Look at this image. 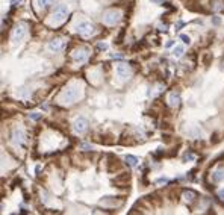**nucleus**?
<instances>
[{"label":"nucleus","instance_id":"6","mask_svg":"<svg viewBox=\"0 0 224 215\" xmlns=\"http://www.w3.org/2000/svg\"><path fill=\"white\" fill-rule=\"evenodd\" d=\"M24 36H26V27H24L23 24H20V26L15 27V30H14V34H12V43H14V44L21 43L24 40Z\"/></svg>","mask_w":224,"mask_h":215},{"label":"nucleus","instance_id":"17","mask_svg":"<svg viewBox=\"0 0 224 215\" xmlns=\"http://www.w3.org/2000/svg\"><path fill=\"white\" fill-rule=\"evenodd\" d=\"M180 40H182L185 44H191V38H189L188 35H180Z\"/></svg>","mask_w":224,"mask_h":215},{"label":"nucleus","instance_id":"26","mask_svg":"<svg viewBox=\"0 0 224 215\" xmlns=\"http://www.w3.org/2000/svg\"><path fill=\"white\" fill-rule=\"evenodd\" d=\"M173 44H174V41H168V43H167V47H171Z\"/></svg>","mask_w":224,"mask_h":215},{"label":"nucleus","instance_id":"11","mask_svg":"<svg viewBox=\"0 0 224 215\" xmlns=\"http://www.w3.org/2000/svg\"><path fill=\"white\" fill-rule=\"evenodd\" d=\"M179 103H180V96L176 94V92H171L170 94V105L171 106H179Z\"/></svg>","mask_w":224,"mask_h":215},{"label":"nucleus","instance_id":"3","mask_svg":"<svg viewBox=\"0 0 224 215\" xmlns=\"http://www.w3.org/2000/svg\"><path fill=\"white\" fill-rule=\"evenodd\" d=\"M77 32H79V35H80V36H83V38H88V36L94 35L95 27L91 24V23L83 21V23H80V24L77 26Z\"/></svg>","mask_w":224,"mask_h":215},{"label":"nucleus","instance_id":"15","mask_svg":"<svg viewBox=\"0 0 224 215\" xmlns=\"http://www.w3.org/2000/svg\"><path fill=\"white\" fill-rule=\"evenodd\" d=\"M126 161L129 162L130 167H136V164H138V158H135V156H132V155H127V156H126Z\"/></svg>","mask_w":224,"mask_h":215},{"label":"nucleus","instance_id":"25","mask_svg":"<svg viewBox=\"0 0 224 215\" xmlns=\"http://www.w3.org/2000/svg\"><path fill=\"white\" fill-rule=\"evenodd\" d=\"M112 58H114V59H115V58H117V59H121L123 55H112Z\"/></svg>","mask_w":224,"mask_h":215},{"label":"nucleus","instance_id":"7","mask_svg":"<svg viewBox=\"0 0 224 215\" xmlns=\"http://www.w3.org/2000/svg\"><path fill=\"white\" fill-rule=\"evenodd\" d=\"M88 56H89V49H88V47H80V49H76V50L73 52V58H74L76 61H79V62L86 61Z\"/></svg>","mask_w":224,"mask_h":215},{"label":"nucleus","instance_id":"16","mask_svg":"<svg viewBox=\"0 0 224 215\" xmlns=\"http://www.w3.org/2000/svg\"><path fill=\"white\" fill-rule=\"evenodd\" d=\"M213 180L215 182H220L221 180V179H224V171H221V170H218V171H215V173H213Z\"/></svg>","mask_w":224,"mask_h":215},{"label":"nucleus","instance_id":"4","mask_svg":"<svg viewBox=\"0 0 224 215\" xmlns=\"http://www.w3.org/2000/svg\"><path fill=\"white\" fill-rule=\"evenodd\" d=\"M67 14H68V8H67L65 5H59L58 8L53 11L52 18H53V21L55 23H61L67 18Z\"/></svg>","mask_w":224,"mask_h":215},{"label":"nucleus","instance_id":"18","mask_svg":"<svg viewBox=\"0 0 224 215\" xmlns=\"http://www.w3.org/2000/svg\"><path fill=\"white\" fill-rule=\"evenodd\" d=\"M41 117H43V115H41V114H38V112H32V114H30V118H32V120H39Z\"/></svg>","mask_w":224,"mask_h":215},{"label":"nucleus","instance_id":"9","mask_svg":"<svg viewBox=\"0 0 224 215\" xmlns=\"http://www.w3.org/2000/svg\"><path fill=\"white\" fill-rule=\"evenodd\" d=\"M74 132L76 133H83V132H86V129H88V121H86V118H77L76 121H74Z\"/></svg>","mask_w":224,"mask_h":215},{"label":"nucleus","instance_id":"22","mask_svg":"<svg viewBox=\"0 0 224 215\" xmlns=\"http://www.w3.org/2000/svg\"><path fill=\"white\" fill-rule=\"evenodd\" d=\"M12 3H14V6H18L20 3H21V0H11Z\"/></svg>","mask_w":224,"mask_h":215},{"label":"nucleus","instance_id":"27","mask_svg":"<svg viewBox=\"0 0 224 215\" xmlns=\"http://www.w3.org/2000/svg\"><path fill=\"white\" fill-rule=\"evenodd\" d=\"M153 3H164V0H152Z\"/></svg>","mask_w":224,"mask_h":215},{"label":"nucleus","instance_id":"23","mask_svg":"<svg viewBox=\"0 0 224 215\" xmlns=\"http://www.w3.org/2000/svg\"><path fill=\"white\" fill-rule=\"evenodd\" d=\"M220 199H221V200H224V189H221V191H220Z\"/></svg>","mask_w":224,"mask_h":215},{"label":"nucleus","instance_id":"13","mask_svg":"<svg viewBox=\"0 0 224 215\" xmlns=\"http://www.w3.org/2000/svg\"><path fill=\"white\" fill-rule=\"evenodd\" d=\"M183 52H185L183 45H176V47H174V50H173V56H174V58H180L182 55H183Z\"/></svg>","mask_w":224,"mask_h":215},{"label":"nucleus","instance_id":"5","mask_svg":"<svg viewBox=\"0 0 224 215\" xmlns=\"http://www.w3.org/2000/svg\"><path fill=\"white\" fill-rule=\"evenodd\" d=\"M47 47H48L50 52H53V53H59V52L64 50V47H65V41H64L62 38H55V40H52V41L48 43Z\"/></svg>","mask_w":224,"mask_h":215},{"label":"nucleus","instance_id":"1","mask_svg":"<svg viewBox=\"0 0 224 215\" xmlns=\"http://www.w3.org/2000/svg\"><path fill=\"white\" fill-rule=\"evenodd\" d=\"M79 97H80V90L77 86H70V88L62 91V94L59 96V100L64 105H71V103L77 102Z\"/></svg>","mask_w":224,"mask_h":215},{"label":"nucleus","instance_id":"8","mask_svg":"<svg viewBox=\"0 0 224 215\" xmlns=\"http://www.w3.org/2000/svg\"><path fill=\"white\" fill-rule=\"evenodd\" d=\"M115 71H117L118 77H121V79H129L130 74H132V70L127 64H118Z\"/></svg>","mask_w":224,"mask_h":215},{"label":"nucleus","instance_id":"14","mask_svg":"<svg viewBox=\"0 0 224 215\" xmlns=\"http://www.w3.org/2000/svg\"><path fill=\"white\" fill-rule=\"evenodd\" d=\"M53 2L55 0H38V5H39V8H50L53 5Z\"/></svg>","mask_w":224,"mask_h":215},{"label":"nucleus","instance_id":"21","mask_svg":"<svg viewBox=\"0 0 224 215\" xmlns=\"http://www.w3.org/2000/svg\"><path fill=\"white\" fill-rule=\"evenodd\" d=\"M220 21H221V20H220L218 17H213V18H212V23H213V24H220Z\"/></svg>","mask_w":224,"mask_h":215},{"label":"nucleus","instance_id":"12","mask_svg":"<svg viewBox=\"0 0 224 215\" xmlns=\"http://www.w3.org/2000/svg\"><path fill=\"white\" fill-rule=\"evenodd\" d=\"M195 197H197V194L194 193V191H191V189H188V191H185V193H183V199H185V200H188V202L195 200Z\"/></svg>","mask_w":224,"mask_h":215},{"label":"nucleus","instance_id":"2","mask_svg":"<svg viewBox=\"0 0 224 215\" xmlns=\"http://www.w3.org/2000/svg\"><path fill=\"white\" fill-rule=\"evenodd\" d=\"M121 20V12L117 11V9H109L103 14V21L109 24V26H114L117 24L118 21Z\"/></svg>","mask_w":224,"mask_h":215},{"label":"nucleus","instance_id":"24","mask_svg":"<svg viewBox=\"0 0 224 215\" xmlns=\"http://www.w3.org/2000/svg\"><path fill=\"white\" fill-rule=\"evenodd\" d=\"M82 147L85 148V150H89V148H93V147H91V146H88V144H83Z\"/></svg>","mask_w":224,"mask_h":215},{"label":"nucleus","instance_id":"10","mask_svg":"<svg viewBox=\"0 0 224 215\" xmlns=\"http://www.w3.org/2000/svg\"><path fill=\"white\" fill-rule=\"evenodd\" d=\"M12 141L15 143V144H23L24 141V133L23 130H14V133H12Z\"/></svg>","mask_w":224,"mask_h":215},{"label":"nucleus","instance_id":"19","mask_svg":"<svg viewBox=\"0 0 224 215\" xmlns=\"http://www.w3.org/2000/svg\"><path fill=\"white\" fill-rule=\"evenodd\" d=\"M98 49H100V50H106L107 44H105V43H98Z\"/></svg>","mask_w":224,"mask_h":215},{"label":"nucleus","instance_id":"20","mask_svg":"<svg viewBox=\"0 0 224 215\" xmlns=\"http://www.w3.org/2000/svg\"><path fill=\"white\" fill-rule=\"evenodd\" d=\"M183 24H185V23H183V21H179V23H177V26H176V30H180V27H183Z\"/></svg>","mask_w":224,"mask_h":215}]
</instances>
